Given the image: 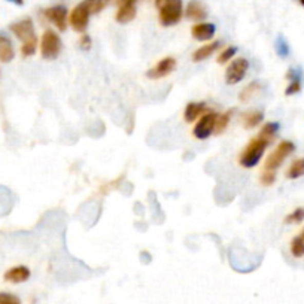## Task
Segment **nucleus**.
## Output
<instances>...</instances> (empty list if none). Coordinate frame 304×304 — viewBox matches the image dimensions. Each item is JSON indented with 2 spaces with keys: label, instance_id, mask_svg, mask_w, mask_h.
<instances>
[{
  "label": "nucleus",
  "instance_id": "f257e3e1",
  "mask_svg": "<svg viewBox=\"0 0 304 304\" xmlns=\"http://www.w3.org/2000/svg\"><path fill=\"white\" fill-rule=\"evenodd\" d=\"M9 30L15 34L16 37L23 42L21 45V54L23 57H31L36 52L37 48V37L34 33V26L31 18H23L16 23H12L9 26Z\"/></svg>",
  "mask_w": 304,
  "mask_h": 304
},
{
  "label": "nucleus",
  "instance_id": "f03ea898",
  "mask_svg": "<svg viewBox=\"0 0 304 304\" xmlns=\"http://www.w3.org/2000/svg\"><path fill=\"white\" fill-rule=\"evenodd\" d=\"M272 142H269L264 137L257 136L251 139V142L243 148V151L239 155V164L243 168L255 167L259 163V160L262 158L264 152L267 149V146Z\"/></svg>",
  "mask_w": 304,
  "mask_h": 304
},
{
  "label": "nucleus",
  "instance_id": "7ed1b4c3",
  "mask_svg": "<svg viewBox=\"0 0 304 304\" xmlns=\"http://www.w3.org/2000/svg\"><path fill=\"white\" fill-rule=\"evenodd\" d=\"M158 8V20L164 27L176 26L182 18V0H155Z\"/></svg>",
  "mask_w": 304,
  "mask_h": 304
},
{
  "label": "nucleus",
  "instance_id": "20e7f679",
  "mask_svg": "<svg viewBox=\"0 0 304 304\" xmlns=\"http://www.w3.org/2000/svg\"><path fill=\"white\" fill-rule=\"evenodd\" d=\"M294 151H295V145L291 140L279 142V145L274 148L273 152L267 157V160L264 163V170H273V172H276Z\"/></svg>",
  "mask_w": 304,
  "mask_h": 304
},
{
  "label": "nucleus",
  "instance_id": "39448f33",
  "mask_svg": "<svg viewBox=\"0 0 304 304\" xmlns=\"http://www.w3.org/2000/svg\"><path fill=\"white\" fill-rule=\"evenodd\" d=\"M41 55L45 60H55L61 52V39L54 30H45L41 39Z\"/></svg>",
  "mask_w": 304,
  "mask_h": 304
},
{
  "label": "nucleus",
  "instance_id": "423d86ee",
  "mask_svg": "<svg viewBox=\"0 0 304 304\" xmlns=\"http://www.w3.org/2000/svg\"><path fill=\"white\" fill-rule=\"evenodd\" d=\"M216 112H206L204 115L200 117V120L193 128V135L198 140H206L212 136L215 133V125H216V120H218Z\"/></svg>",
  "mask_w": 304,
  "mask_h": 304
},
{
  "label": "nucleus",
  "instance_id": "0eeeda50",
  "mask_svg": "<svg viewBox=\"0 0 304 304\" xmlns=\"http://www.w3.org/2000/svg\"><path fill=\"white\" fill-rule=\"evenodd\" d=\"M248 69H249V61L243 57L231 61L225 69V81L228 85H234L243 81V78L248 73Z\"/></svg>",
  "mask_w": 304,
  "mask_h": 304
},
{
  "label": "nucleus",
  "instance_id": "6e6552de",
  "mask_svg": "<svg viewBox=\"0 0 304 304\" xmlns=\"http://www.w3.org/2000/svg\"><path fill=\"white\" fill-rule=\"evenodd\" d=\"M90 12L88 9L82 5V2L73 8V11L69 15V24L72 26V29L78 33H84L88 27V21H90Z\"/></svg>",
  "mask_w": 304,
  "mask_h": 304
},
{
  "label": "nucleus",
  "instance_id": "1a4fd4ad",
  "mask_svg": "<svg viewBox=\"0 0 304 304\" xmlns=\"http://www.w3.org/2000/svg\"><path fill=\"white\" fill-rule=\"evenodd\" d=\"M44 15H45L60 31H64L67 29V24H69V12H67V8H66V6H63V5H55V6L46 8L45 11H44Z\"/></svg>",
  "mask_w": 304,
  "mask_h": 304
},
{
  "label": "nucleus",
  "instance_id": "9d476101",
  "mask_svg": "<svg viewBox=\"0 0 304 304\" xmlns=\"http://www.w3.org/2000/svg\"><path fill=\"white\" fill-rule=\"evenodd\" d=\"M178 66V61L175 57H164L158 61L155 66H152L151 69L146 72V76L149 79H161L168 76Z\"/></svg>",
  "mask_w": 304,
  "mask_h": 304
},
{
  "label": "nucleus",
  "instance_id": "9b49d317",
  "mask_svg": "<svg viewBox=\"0 0 304 304\" xmlns=\"http://www.w3.org/2000/svg\"><path fill=\"white\" fill-rule=\"evenodd\" d=\"M215 30L216 29L212 23H197L193 26L191 34L198 42H207V41H212V37L215 36Z\"/></svg>",
  "mask_w": 304,
  "mask_h": 304
},
{
  "label": "nucleus",
  "instance_id": "f8f14e48",
  "mask_svg": "<svg viewBox=\"0 0 304 304\" xmlns=\"http://www.w3.org/2000/svg\"><path fill=\"white\" fill-rule=\"evenodd\" d=\"M206 110H207V106L204 102H189L183 110V120L188 124L197 121L201 115L206 113Z\"/></svg>",
  "mask_w": 304,
  "mask_h": 304
},
{
  "label": "nucleus",
  "instance_id": "ddd939ff",
  "mask_svg": "<svg viewBox=\"0 0 304 304\" xmlns=\"http://www.w3.org/2000/svg\"><path fill=\"white\" fill-rule=\"evenodd\" d=\"M29 277H30V269L26 265L12 267V269L6 270V273L3 276V279L11 283H23V282L29 280Z\"/></svg>",
  "mask_w": 304,
  "mask_h": 304
},
{
  "label": "nucleus",
  "instance_id": "4468645a",
  "mask_svg": "<svg viewBox=\"0 0 304 304\" xmlns=\"http://www.w3.org/2000/svg\"><path fill=\"white\" fill-rule=\"evenodd\" d=\"M185 15L186 18L193 20V21H203L207 16V9L206 6L200 2V0H191L185 9Z\"/></svg>",
  "mask_w": 304,
  "mask_h": 304
},
{
  "label": "nucleus",
  "instance_id": "2eb2a0df",
  "mask_svg": "<svg viewBox=\"0 0 304 304\" xmlns=\"http://www.w3.org/2000/svg\"><path fill=\"white\" fill-rule=\"evenodd\" d=\"M14 59H15V49L11 39L6 34L0 33V61L6 64L11 63Z\"/></svg>",
  "mask_w": 304,
  "mask_h": 304
},
{
  "label": "nucleus",
  "instance_id": "dca6fc26",
  "mask_svg": "<svg viewBox=\"0 0 304 304\" xmlns=\"http://www.w3.org/2000/svg\"><path fill=\"white\" fill-rule=\"evenodd\" d=\"M136 16V5L135 3H125V5H118V11L115 20L120 24H127L130 21H133Z\"/></svg>",
  "mask_w": 304,
  "mask_h": 304
},
{
  "label": "nucleus",
  "instance_id": "f3484780",
  "mask_svg": "<svg viewBox=\"0 0 304 304\" xmlns=\"http://www.w3.org/2000/svg\"><path fill=\"white\" fill-rule=\"evenodd\" d=\"M221 46V42L219 41H215V42H211V44H207V45H203L200 46L198 49H196L194 52H193V61H204L207 60L209 57H212L213 54L216 52V49Z\"/></svg>",
  "mask_w": 304,
  "mask_h": 304
},
{
  "label": "nucleus",
  "instance_id": "a211bd4d",
  "mask_svg": "<svg viewBox=\"0 0 304 304\" xmlns=\"http://www.w3.org/2000/svg\"><path fill=\"white\" fill-rule=\"evenodd\" d=\"M264 118V113L261 110H249V112H244L242 115V125H243L246 130H251V128H255L258 127L261 121Z\"/></svg>",
  "mask_w": 304,
  "mask_h": 304
},
{
  "label": "nucleus",
  "instance_id": "6ab92c4d",
  "mask_svg": "<svg viewBox=\"0 0 304 304\" xmlns=\"http://www.w3.org/2000/svg\"><path fill=\"white\" fill-rule=\"evenodd\" d=\"M287 78L289 79L288 87L285 90L287 96H294V94H298L301 91V76H300V72H297L295 69H291Z\"/></svg>",
  "mask_w": 304,
  "mask_h": 304
},
{
  "label": "nucleus",
  "instance_id": "aec40b11",
  "mask_svg": "<svg viewBox=\"0 0 304 304\" xmlns=\"http://www.w3.org/2000/svg\"><path fill=\"white\" fill-rule=\"evenodd\" d=\"M289 251H291L292 257H295V258H303L304 257V228L291 240Z\"/></svg>",
  "mask_w": 304,
  "mask_h": 304
},
{
  "label": "nucleus",
  "instance_id": "412c9836",
  "mask_svg": "<svg viewBox=\"0 0 304 304\" xmlns=\"http://www.w3.org/2000/svg\"><path fill=\"white\" fill-rule=\"evenodd\" d=\"M285 176H287L288 179H298V178L304 176V157H300V158L294 160V161L289 164V167L287 168Z\"/></svg>",
  "mask_w": 304,
  "mask_h": 304
},
{
  "label": "nucleus",
  "instance_id": "4be33fe9",
  "mask_svg": "<svg viewBox=\"0 0 304 304\" xmlns=\"http://www.w3.org/2000/svg\"><path fill=\"white\" fill-rule=\"evenodd\" d=\"M261 90V85H259V82L257 81H254V82H251L248 87H244L243 90L240 91L239 94V99H240V102H249V100H252L257 94Z\"/></svg>",
  "mask_w": 304,
  "mask_h": 304
},
{
  "label": "nucleus",
  "instance_id": "5701e85b",
  "mask_svg": "<svg viewBox=\"0 0 304 304\" xmlns=\"http://www.w3.org/2000/svg\"><path fill=\"white\" fill-rule=\"evenodd\" d=\"M277 131H279V124L277 122H265L262 125V128L259 130L258 136L267 139L269 142H273V139L277 135Z\"/></svg>",
  "mask_w": 304,
  "mask_h": 304
},
{
  "label": "nucleus",
  "instance_id": "b1692460",
  "mask_svg": "<svg viewBox=\"0 0 304 304\" xmlns=\"http://www.w3.org/2000/svg\"><path fill=\"white\" fill-rule=\"evenodd\" d=\"M231 115H233V110L230 109L225 113L222 115H218V120H216V125H215V133L213 135H221L222 131H225L228 127V124L231 121Z\"/></svg>",
  "mask_w": 304,
  "mask_h": 304
},
{
  "label": "nucleus",
  "instance_id": "393cba45",
  "mask_svg": "<svg viewBox=\"0 0 304 304\" xmlns=\"http://www.w3.org/2000/svg\"><path fill=\"white\" fill-rule=\"evenodd\" d=\"M304 221V207H297V209H294L292 212L288 213L287 216H285V219H283V222L287 224V225H291V224H301Z\"/></svg>",
  "mask_w": 304,
  "mask_h": 304
},
{
  "label": "nucleus",
  "instance_id": "a878e982",
  "mask_svg": "<svg viewBox=\"0 0 304 304\" xmlns=\"http://www.w3.org/2000/svg\"><path fill=\"white\" fill-rule=\"evenodd\" d=\"M82 5L88 9V12L90 14H99L103 8H105V5H106V0H84L82 2Z\"/></svg>",
  "mask_w": 304,
  "mask_h": 304
},
{
  "label": "nucleus",
  "instance_id": "bb28decb",
  "mask_svg": "<svg viewBox=\"0 0 304 304\" xmlns=\"http://www.w3.org/2000/svg\"><path fill=\"white\" fill-rule=\"evenodd\" d=\"M259 182L262 186H272L276 182V172L273 170H262L259 175Z\"/></svg>",
  "mask_w": 304,
  "mask_h": 304
},
{
  "label": "nucleus",
  "instance_id": "cd10ccee",
  "mask_svg": "<svg viewBox=\"0 0 304 304\" xmlns=\"http://www.w3.org/2000/svg\"><path fill=\"white\" fill-rule=\"evenodd\" d=\"M236 52H237V48H236V46H227V48L219 54V57L216 59V61H218L219 64H225V63H228V61L236 55Z\"/></svg>",
  "mask_w": 304,
  "mask_h": 304
},
{
  "label": "nucleus",
  "instance_id": "c85d7f7f",
  "mask_svg": "<svg viewBox=\"0 0 304 304\" xmlns=\"http://www.w3.org/2000/svg\"><path fill=\"white\" fill-rule=\"evenodd\" d=\"M276 51H277V54L280 57H287L289 54V46L287 44V41L282 36H279L277 41H276Z\"/></svg>",
  "mask_w": 304,
  "mask_h": 304
},
{
  "label": "nucleus",
  "instance_id": "c756f323",
  "mask_svg": "<svg viewBox=\"0 0 304 304\" xmlns=\"http://www.w3.org/2000/svg\"><path fill=\"white\" fill-rule=\"evenodd\" d=\"M0 304H21V300L15 294L11 292H0Z\"/></svg>",
  "mask_w": 304,
  "mask_h": 304
},
{
  "label": "nucleus",
  "instance_id": "7c9ffc66",
  "mask_svg": "<svg viewBox=\"0 0 304 304\" xmlns=\"http://www.w3.org/2000/svg\"><path fill=\"white\" fill-rule=\"evenodd\" d=\"M92 45V41L91 37H90V34H87V33H82L81 34V37H79V46H81V49H84V51H88Z\"/></svg>",
  "mask_w": 304,
  "mask_h": 304
},
{
  "label": "nucleus",
  "instance_id": "2f4dec72",
  "mask_svg": "<svg viewBox=\"0 0 304 304\" xmlns=\"http://www.w3.org/2000/svg\"><path fill=\"white\" fill-rule=\"evenodd\" d=\"M117 3L118 5H125V3H135L136 5L137 0H117Z\"/></svg>",
  "mask_w": 304,
  "mask_h": 304
},
{
  "label": "nucleus",
  "instance_id": "473e14b6",
  "mask_svg": "<svg viewBox=\"0 0 304 304\" xmlns=\"http://www.w3.org/2000/svg\"><path fill=\"white\" fill-rule=\"evenodd\" d=\"M8 2H11V3H15V5H18V6L24 5V0H8Z\"/></svg>",
  "mask_w": 304,
  "mask_h": 304
},
{
  "label": "nucleus",
  "instance_id": "72a5a7b5",
  "mask_svg": "<svg viewBox=\"0 0 304 304\" xmlns=\"http://www.w3.org/2000/svg\"><path fill=\"white\" fill-rule=\"evenodd\" d=\"M297 2H298V3H300V5L304 8V0H297Z\"/></svg>",
  "mask_w": 304,
  "mask_h": 304
}]
</instances>
